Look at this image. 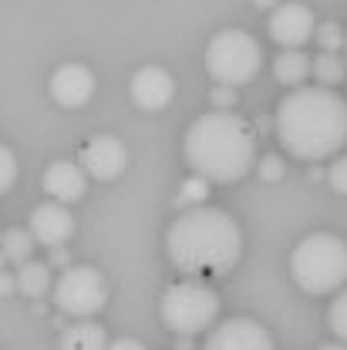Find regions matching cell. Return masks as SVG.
Returning a JSON list of instances; mask_svg holds the SVG:
<instances>
[{
    "label": "cell",
    "mask_w": 347,
    "mask_h": 350,
    "mask_svg": "<svg viewBox=\"0 0 347 350\" xmlns=\"http://www.w3.org/2000/svg\"><path fill=\"white\" fill-rule=\"evenodd\" d=\"M273 129L294 159H331L347 142V101L334 88L300 85L277 105Z\"/></svg>",
    "instance_id": "obj_1"
},
{
    "label": "cell",
    "mask_w": 347,
    "mask_h": 350,
    "mask_svg": "<svg viewBox=\"0 0 347 350\" xmlns=\"http://www.w3.org/2000/svg\"><path fill=\"white\" fill-rule=\"evenodd\" d=\"M166 253L189 276H226L243 260V229L226 209L199 202L172 219Z\"/></svg>",
    "instance_id": "obj_2"
},
{
    "label": "cell",
    "mask_w": 347,
    "mask_h": 350,
    "mask_svg": "<svg viewBox=\"0 0 347 350\" xmlns=\"http://www.w3.org/2000/svg\"><path fill=\"white\" fill-rule=\"evenodd\" d=\"M185 162L192 172L209 182H240L257 165V135L229 108L199 115L182 142Z\"/></svg>",
    "instance_id": "obj_3"
},
{
    "label": "cell",
    "mask_w": 347,
    "mask_h": 350,
    "mask_svg": "<svg viewBox=\"0 0 347 350\" xmlns=\"http://www.w3.org/2000/svg\"><path fill=\"white\" fill-rule=\"evenodd\" d=\"M290 276L310 297L337 293L347 283V243L334 232H310L290 253Z\"/></svg>",
    "instance_id": "obj_4"
},
{
    "label": "cell",
    "mask_w": 347,
    "mask_h": 350,
    "mask_svg": "<svg viewBox=\"0 0 347 350\" xmlns=\"http://www.w3.org/2000/svg\"><path fill=\"white\" fill-rule=\"evenodd\" d=\"M263 68V47L250 31L226 27L206 44V71L216 85H250Z\"/></svg>",
    "instance_id": "obj_5"
},
{
    "label": "cell",
    "mask_w": 347,
    "mask_h": 350,
    "mask_svg": "<svg viewBox=\"0 0 347 350\" xmlns=\"http://www.w3.org/2000/svg\"><path fill=\"white\" fill-rule=\"evenodd\" d=\"M219 317V297L209 283L182 280L162 293V320L179 337H196L209 330Z\"/></svg>",
    "instance_id": "obj_6"
},
{
    "label": "cell",
    "mask_w": 347,
    "mask_h": 350,
    "mask_svg": "<svg viewBox=\"0 0 347 350\" xmlns=\"http://www.w3.org/2000/svg\"><path fill=\"white\" fill-rule=\"evenodd\" d=\"M54 304L68 317L88 320L108 304V283L94 266H64L54 283Z\"/></svg>",
    "instance_id": "obj_7"
},
{
    "label": "cell",
    "mask_w": 347,
    "mask_h": 350,
    "mask_svg": "<svg viewBox=\"0 0 347 350\" xmlns=\"http://www.w3.org/2000/svg\"><path fill=\"white\" fill-rule=\"evenodd\" d=\"M203 350H277V344L263 323L250 317H233L209 330Z\"/></svg>",
    "instance_id": "obj_8"
},
{
    "label": "cell",
    "mask_w": 347,
    "mask_h": 350,
    "mask_svg": "<svg viewBox=\"0 0 347 350\" xmlns=\"http://www.w3.org/2000/svg\"><path fill=\"white\" fill-rule=\"evenodd\" d=\"M270 38L280 44V47H304L313 31H317V17L313 10L300 3V0H290V3H277L270 10Z\"/></svg>",
    "instance_id": "obj_9"
},
{
    "label": "cell",
    "mask_w": 347,
    "mask_h": 350,
    "mask_svg": "<svg viewBox=\"0 0 347 350\" xmlns=\"http://www.w3.org/2000/svg\"><path fill=\"white\" fill-rule=\"evenodd\" d=\"M81 165H85V172L91 178L112 182V178H118V175L125 172L129 148L115 135H94V138H88V145L81 148Z\"/></svg>",
    "instance_id": "obj_10"
},
{
    "label": "cell",
    "mask_w": 347,
    "mask_h": 350,
    "mask_svg": "<svg viewBox=\"0 0 347 350\" xmlns=\"http://www.w3.org/2000/svg\"><path fill=\"white\" fill-rule=\"evenodd\" d=\"M129 94H131V101H135V108H142V111H162L175 98V81L166 68L149 64V68H142V71L131 75Z\"/></svg>",
    "instance_id": "obj_11"
},
{
    "label": "cell",
    "mask_w": 347,
    "mask_h": 350,
    "mask_svg": "<svg viewBox=\"0 0 347 350\" xmlns=\"http://www.w3.org/2000/svg\"><path fill=\"white\" fill-rule=\"evenodd\" d=\"M51 98L61 108H85L88 101L94 98V75L85 64H61L51 75Z\"/></svg>",
    "instance_id": "obj_12"
},
{
    "label": "cell",
    "mask_w": 347,
    "mask_h": 350,
    "mask_svg": "<svg viewBox=\"0 0 347 350\" xmlns=\"http://www.w3.org/2000/svg\"><path fill=\"white\" fill-rule=\"evenodd\" d=\"M31 236L41 243V246H64L71 236H75V216H71V209L64 206V202H44V206H38L34 213H31Z\"/></svg>",
    "instance_id": "obj_13"
},
{
    "label": "cell",
    "mask_w": 347,
    "mask_h": 350,
    "mask_svg": "<svg viewBox=\"0 0 347 350\" xmlns=\"http://www.w3.org/2000/svg\"><path fill=\"white\" fill-rule=\"evenodd\" d=\"M85 169L75 165V162H51L47 172H44V192L57 202H78L85 199L88 192V178H85Z\"/></svg>",
    "instance_id": "obj_14"
},
{
    "label": "cell",
    "mask_w": 347,
    "mask_h": 350,
    "mask_svg": "<svg viewBox=\"0 0 347 350\" xmlns=\"http://www.w3.org/2000/svg\"><path fill=\"white\" fill-rule=\"evenodd\" d=\"M310 57H307L300 47H283V54L273 61V78L280 81V85H290V88H300L313 75L310 71Z\"/></svg>",
    "instance_id": "obj_15"
},
{
    "label": "cell",
    "mask_w": 347,
    "mask_h": 350,
    "mask_svg": "<svg viewBox=\"0 0 347 350\" xmlns=\"http://www.w3.org/2000/svg\"><path fill=\"white\" fill-rule=\"evenodd\" d=\"M108 347V334L105 327L91 323V320H78L61 334V350H105Z\"/></svg>",
    "instance_id": "obj_16"
},
{
    "label": "cell",
    "mask_w": 347,
    "mask_h": 350,
    "mask_svg": "<svg viewBox=\"0 0 347 350\" xmlns=\"http://www.w3.org/2000/svg\"><path fill=\"white\" fill-rule=\"evenodd\" d=\"M17 290L24 293V297H31V300H38L44 297L47 290H54L51 286V266L47 262H34V260H24L17 262Z\"/></svg>",
    "instance_id": "obj_17"
},
{
    "label": "cell",
    "mask_w": 347,
    "mask_h": 350,
    "mask_svg": "<svg viewBox=\"0 0 347 350\" xmlns=\"http://www.w3.org/2000/svg\"><path fill=\"white\" fill-rule=\"evenodd\" d=\"M310 71H313V78L324 88H334L347 78V57H341L337 51H320V54L313 57Z\"/></svg>",
    "instance_id": "obj_18"
},
{
    "label": "cell",
    "mask_w": 347,
    "mask_h": 350,
    "mask_svg": "<svg viewBox=\"0 0 347 350\" xmlns=\"http://www.w3.org/2000/svg\"><path fill=\"white\" fill-rule=\"evenodd\" d=\"M34 243H38V239L31 236V229H7L3 239H0V246H3V260H14V262L31 260Z\"/></svg>",
    "instance_id": "obj_19"
},
{
    "label": "cell",
    "mask_w": 347,
    "mask_h": 350,
    "mask_svg": "<svg viewBox=\"0 0 347 350\" xmlns=\"http://www.w3.org/2000/svg\"><path fill=\"white\" fill-rule=\"evenodd\" d=\"M327 327L334 330L337 340L347 344V286L337 290V297L331 300V310H327Z\"/></svg>",
    "instance_id": "obj_20"
},
{
    "label": "cell",
    "mask_w": 347,
    "mask_h": 350,
    "mask_svg": "<svg viewBox=\"0 0 347 350\" xmlns=\"http://www.w3.org/2000/svg\"><path fill=\"white\" fill-rule=\"evenodd\" d=\"M313 41L320 44V51H341V44H347V38L337 21H324V24H317Z\"/></svg>",
    "instance_id": "obj_21"
},
{
    "label": "cell",
    "mask_w": 347,
    "mask_h": 350,
    "mask_svg": "<svg viewBox=\"0 0 347 350\" xmlns=\"http://www.w3.org/2000/svg\"><path fill=\"white\" fill-rule=\"evenodd\" d=\"M17 182V159L7 145H0V196H7Z\"/></svg>",
    "instance_id": "obj_22"
},
{
    "label": "cell",
    "mask_w": 347,
    "mask_h": 350,
    "mask_svg": "<svg viewBox=\"0 0 347 350\" xmlns=\"http://www.w3.org/2000/svg\"><path fill=\"white\" fill-rule=\"evenodd\" d=\"M209 196V178H203V175L196 172V178H185L182 182V196H179V202H203Z\"/></svg>",
    "instance_id": "obj_23"
},
{
    "label": "cell",
    "mask_w": 347,
    "mask_h": 350,
    "mask_svg": "<svg viewBox=\"0 0 347 350\" xmlns=\"http://www.w3.org/2000/svg\"><path fill=\"white\" fill-rule=\"evenodd\" d=\"M327 182H331V189H334V192L347 196V155L334 159V165L327 169Z\"/></svg>",
    "instance_id": "obj_24"
},
{
    "label": "cell",
    "mask_w": 347,
    "mask_h": 350,
    "mask_svg": "<svg viewBox=\"0 0 347 350\" xmlns=\"http://www.w3.org/2000/svg\"><path fill=\"white\" fill-rule=\"evenodd\" d=\"M260 178L263 182H277V178H283V162L277 159V155H266L260 162Z\"/></svg>",
    "instance_id": "obj_25"
},
{
    "label": "cell",
    "mask_w": 347,
    "mask_h": 350,
    "mask_svg": "<svg viewBox=\"0 0 347 350\" xmlns=\"http://www.w3.org/2000/svg\"><path fill=\"white\" fill-rule=\"evenodd\" d=\"M209 98H213L216 108H233V105H236V88L233 85H216Z\"/></svg>",
    "instance_id": "obj_26"
},
{
    "label": "cell",
    "mask_w": 347,
    "mask_h": 350,
    "mask_svg": "<svg viewBox=\"0 0 347 350\" xmlns=\"http://www.w3.org/2000/svg\"><path fill=\"white\" fill-rule=\"evenodd\" d=\"M105 350H145V344H138V340H131V337H122V340H112Z\"/></svg>",
    "instance_id": "obj_27"
},
{
    "label": "cell",
    "mask_w": 347,
    "mask_h": 350,
    "mask_svg": "<svg viewBox=\"0 0 347 350\" xmlns=\"http://www.w3.org/2000/svg\"><path fill=\"white\" fill-rule=\"evenodd\" d=\"M51 262H54V266H68V253H64L61 246H54V250H51Z\"/></svg>",
    "instance_id": "obj_28"
},
{
    "label": "cell",
    "mask_w": 347,
    "mask_h": 350,
    "mask_svg": "<svg viewBox=\"0 0 347 350\" xmlns=\"http://www.w3.org/2000/svg\"><path fill=\"white\" fill-rule=\"evenodd\" d=\"M10 290H17V280H10V276H0V293H10Z\"/></svg>",
    "instance_id": "obj_29"
},
{
    "label": "cell",
    "mask_w": 347,
    "mask_h": 350,
    "mask_svg": "<svg viewBox=\"0 0 347 350\" xmlns=\"http://www.w3.org/2000/svg\"><path fill=\"white\" fill-rule=\"evenodd\" d=\"M253 3H257V7H263V10H273L280 0H253Z\"/></svg>",
    "instance_id": "obj_30"
},
{
    "label": "cell",
    "mask_w": 347,
    "mask_h": 350,
    "mask_svg": "<svg viewBox=\"0 0 347 350\" xmlns=\"http://www.w3.org/2000/svg\"><path fill=\"white\" fill-rule=\"evenodd\" d=\"M317 350H347V344L341 340V344H324V347H317Z\"/></svg>",
    "instance_id": "obj_31"
},
{
    "label": "cell",
    "mask_w": 347,
    "mask_h": 350,
    "mask_svg": "<svg viewBox=\"0 0 347 350\" xmlns=\"http://www.w3.org/2000/svg\"><path fill=\"white\" fill-rule=\"evenodd\" d=\"M344 47H347V44H344Z\"/></svg>",
    "instance_id": "obj_32"
}]
</instances>
